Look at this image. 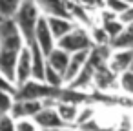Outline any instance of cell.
Returning <instances> with one entry per match:
<instances>
[{
    "label": "cell",
    "mask_w": 133,
    "mask_h": 131,
    "mask_svg": "<svg viewBox=\"0 0 133 131\" xmlns=\"http://www.w3.org/2000/svg\"><path fill=\"white\" fill-rule=\"evenodd\" d=\"M35 124L40 127V129H53V127H62V126H68L62 116L58 115L57 107L55 106H44L35 116H33Z\"/></svg>",
    "instance_id": "8"
},
{
    "label": "cell",
    "mask_w": 133,
    "mask_h": 131,
    "mask_svg": "<svg viewBox=\"0 0 133 131\" xmlns=\"http://www.w3.org/2000/svg\"><path fill=\"white\" fill-rule=\"evenodd\" d=\"M89 55H91V49H86V51H77V53H71V60H69V66H68V71L64 75V80H66V86H69L77 77L78 73L86 67L88 60H89Z\"/></svg>",
    "instance_id": "9"
},
{
    "label": "cell",
    "mask_w": 133,
    "mask_h": 131,
    "mask_svg": "<svg viewBox=\"0 0 133 131\" xmlns=\"http://www.w3.org/2000/svg\"><path fill=\"white\" fill-rule=\"evenodd\" d=\"M131 62H133V47H118L111 51L108 58V67L115 75H120L129 69Z\"/></svg>",
    "instance_id": "7"
},
{
    "label": "cell",
    "mask_w": 133,
    "mask_h": 131,
    "mask_svg": "<svg viewBox=\"0 0 133 131\" xmlns=\"http://www.w3.org/2000/svg\"><path fill=\"white\" fill-rule=\"evenodd\" d=\"M33 42H37V44L42 47V51H44L46 55H49V53L57 47V38H55V35H53V31H51V27H49V22H48V17H46V15H42L40 20H38V24H37L35 40H33Z\"/></svg>",
    "instance_id": "5"
},
{
    "label": "cell",
    "mask_w": 133,
    "mask_h": 131,
    "mask_svg": "<svg viewBox=\"0 0 133 131\" xmlns=\"http://www.w3.org/2000/svg\"><path fill=\"white\" fill-rule=\"evenodd\" d=\"M93 84H95L98 89H109V87H113L115 84H118V75H115V73L108 67V64H102V66H98L97 71H95Z\"/></svg>",
    "instance_id": "12"
},
{
    "label": "cell",
    "mask_w": 133,
    "mask_h": 131,
    "mask_svg": "<svg viewBox=\"0 0 133 131\" xmlns=\"http://www.w3.org/2000/svg\"><path fill=\"white\" fill-rule=\"evenodd\" d=\"M104 8L108 11L115 13V15H122L129 8V4L126 2V0H104Z\"/></svg>",
    "instance_id": "21"
},
{
    "label": "cell",
    "mask_w": 133,
    "mask_h": 131,
    "mask_svg": "<svg viewBox=\"0 0 133 131\" xmlns=\"http://www.w3.org/2000/svg\"><path fill=\"white\" fill-rule=\"evenodd\" d=\"M91 37H93V42H95V46H104V44H111V37H109V33L102 27V26H98V27H93L91 29Z\"/></svg>",
    "instance_id": "19"
},
{
    "label": "cell",
    "mask_w": 133,
    "mask_h": 131,
    "mask_svg": "<svg viewBox=\"0 0 133 131\" xmlns=\"http://www.w3.org/2000/svg\"><path fill=\"white\" fill-rule=\"evenodd\" d=\"M62 89L58 87H51L48 86L46 82H40V80H28L24 82L22 86H17V93H15V98L17 100H49V98H58Z\"/></svg>",
    "instance_id": "3"
},
{
    "label": "cell",
    "mask_w": 133,
    "mask_h": 131,
    "mask_svg": "<svg viewBox=\"0 0 133 131\" xmlns=\"http://www.w3.org/2000/svg\"><path fill=\"white\" fill-rule=\"evenodd\" d=\"M129 71H133V62H131V66H129Z\"/></svg>",
    "instance_id": "29"
},
{
    "label": "cell",
    "mask_w": 133,
    "mask_h": 131,
    "mask_svg": "<svg viewBox=\"0 0 133 131\" xmlns=\"http://www.w3.org/2000/svg\"><path fill=\"white\" fill-rule=\"evenodd\" d=\"M42 131H77L73 126H62V127H53V129H42Z\"/></svg>",
    "instance_id": "28"
},
{
    "label": "cell",
    "mask_w": 133,
    "mask_h": 131,
    "mask_svg": "<svg viewBox=\"0 0 133 131\" xmlns=\"http://www.w3.org/2000/svg\"><path fill=\"white\" fill-rule=\"evenodd\" d=\"M91 120H93V107H84V109H80L75 126H84V124H88Z\"/></svg>",
    "instance_id": "24"
},
{
    "label": "cell",
    "mask_w": 133,
    "mask_h": 131,
    "mask_svg": "<svg viewBox=\"0 0 133 131\" xmlns=\"http://www.w3.org/2000/svg\"><path fill=\"white\" fill-rule=\"evenodd\" d=\"M26 44L28 42L22 37L13 18L0 20V71L13 82H15V67H17L20 51L24 49Z\"/></svg>",
    "instance_id": "1"
},
{
    "label": "cell",
    "mask_w": 133,
    "mask_h": 131,
    "mask_svg": "<svg viewBox=\"0 0 133 131\" xmlns=\"http://www.w3.org/2000/svg\"><path fill=\"white\" fill-rule=\"evenodd\" d=\"M44 82H46L48 86H51V87H58V89H62V87L66 86L64 75L58 73V71H57L53 66H49V64H48V67H46V78H44Z\"/></svg>",
    "instance_id": "17"
},
{
    "label": "cell",
    "mask_w": 133,
    "mask_h": 131,
    "mask_svg": "<svg viewBox=\"0 0 133 131\" xmlns=\"http://www.w3.org/2000/svg\"><path fill=\"white\" fill-rule=\"evenodd\" d=\"M58 47L66 49L68 53H77V51H86V49H93L95 42L91 37V31H86L80 26H75L73 31H69L66 37H62L57 42Z\"/></svg>",
    "instance_id": "4"
},
{
    "label": "cell",
    "mask_w": 133,
    "mask_h": 131,
    "mask_svg": "<svg viewBox=\"0 0 133 131\" xmlns=\"http://www.w3.org/2000/svg\"><path fill=\"white\" fill-rule=\"evenodd\" d=\"M118 18H120L126 26H128V24H133V6H129L122 15H118Z\"/></svg>",
    "instance_id": "26"
},
{
    "label": "cell",
    "mask_w": 133,
    "mask_h": 131,
    "mask_svg": "<svg viewBox=\"0 0 133 131\" xmlns=\"http://www.w3.org/2000/svg\"><path fill=\"white\" fill-rule=\"evenodd\" d=\"M77 4H80V6H84L86 9L88 8H93V6H98L100 4V0H75Z\"/></svg>",
    "instance_id": "27"
},
{
    "label": "cell",
    "mask_w": 133,
    "mask_h": 131,
    "mask_svg": "<svg viewBox=\"0 0 133 131\" xmlns=\"http://www.w3.org/2000/svg\"><path fill=\"white\" fill-rule=\"evenodd\" d=\"M118 86L124 93L128 95H133V71H124L118 75Z\"/></svg>",
    "instance_id": "20"
},
{
    "label": "cell",
    "mask_w": 133,
    "mask_h": 131,
    "mask_svg": "<svg viewBox=\"0 0 133 131\" xmlns=\"http://www.w3.org/2000/svg\"><path fill=\"white\" fill-rule=\"evenodd\" d=\"M15 106V93L0 89V115H11Z\"/></svg>",
    "instance_id": "18"
},
{
    "label": "cell",
    "mask_w": 133,
    "mask_h": 131,
    "mask_svg": "<svg viewBox=\"0 0 133 131\" xmlns=\"http://www.w3.org/2000/svg\"><path fill=\"white\" fill-rule=\"evenodd\" d=\"M42 15L44 13H42V9H40L37 0H24L20 9L17 11L13 20L17 22L22 37L26 38L28 44H31L35 40V29H37V24H38Z\"/></svg>",
    "instance_id": "2"
},
{
    "label": "cell",
    "mask_w": 133,
    "mask_h": 131,
    "mask_svg": "<svg viewBox=\"0 0 133 131\" xmlns=\"http://www.w3.org/2000/svg\"><path fill=\"white\" fill-rule=\"evenodd\" d=\"M42 13L46 17H68L73 18L69 13V0H37Z\"/></svg>",
    "instance_id": "11"
},
{
    "label": "cell",
    "mask_w": 133,
    "mask_h": 131,
    "mask_svg": "<svg viewBox=\"0 0 133 131\" xmlns=\"http://www.w3.org/2000/svg\"><path fill=\"white\" fill-rule=\"evenodd\" d=\"M69 60H71V53H68L66 49H62V47H58V46L48 55V64L53 66V67H55L58 73H62V75H66L68 66H69Z\"/></svg>",
    "instance_id": "14"
},
{
    "label": "cell",
    "mask_w": 133,
    "mask_h": 131,
    "mask_svg": "<svg viewBox=\"0 0 133 131\" xmlns=\"http://www.w3.org/2000/svg\"><path fill=\"white\" fill-rule=\"evenodd\" d=\"M48 22H49V27L57 38V42L66 37L69 31L75 29V20L73 18H68V17H48Z\"/></svg>",
    "instance_id": "13"
},
{
    "label": "cell",
    "mask_w": 133,
    "mask_h": 131,
    "mask_svg": "<svg viewBox=\"0 0 133 131\" xmlns=\"http://www.w3.org/2000/svg\"><path fill=\"white\" fill-rule=\"evenodd\" d=\"M0 89L4 91H11V93H17V84L13 80H9L2 71H0Z\"/></svg>",
    "instance_id": "25"
},
{
    "label": "cell",
    "mask_w": 133,
    "mask_h": 131,
    "mask_svg": "<svg viewBox=\"0 0 133 131\" xmlns=\"http://www.w3.org/2000/svg\"><path fill=\"white\" fill-rule=\"evenodd\" d=\"M42 107H44V102H42V100H17V98H15V106H13L11 116H13L15 120H20V118H33Z\"/></svg>",
    "instance_id": "10"
},
{
    "label": "cell",
    "mask_w": 133,
    "mask_h": 131,
    "mask_svg": "<svg viewBox=\"0 0 133 131\" xmlns=\"http://www.w3.org/2000/svg\"><path fill=\"white\" fill-rule=\"evenodd\" d=\"M33 78V58H31V47L29 44L24 46V49L20 51L17 67H15V84L22 86L24 82Z\"/></svg>",
    "instance_id": "6"
},
{
    "label": "cell",
    "mask_w": 133,
    "mask_h": 131,
    "mask_svg": "<svg viewBox=\"0 0 133 131\" xmlns=\"http://www.w3.org/2000/svg\"><path fill=\"white\" fill-rule=\"evenodd\" d=\"M24 0H0V18H15Z\"/></svg>",
    "instance_id": "16"
},
{
    "label": "cell",
    "mask_w": 133,
    "mask_h": 131,
    "mask_svg": "<svg viewBox=\"0 0 133 131\" xmlns=\"http://www.w3.org/2000/svg\"><path fill=\"white\" fill-rule=\"evenodd\" d=\"M0 131H17V120L11 115H0Z\"/></svg>",
    "instance_id": "22"
},
{
    "label": "cell",
    "mask_w": 133,
    "mask_h": 131,
    "mask_svg": "<svg viewBox=\"0 0 133 131\" xmlns=\"http://www.w3.org/2000/svg\"><path fill=\"white\" fill-rule=\"evenodd\" d=\"M55 107H57L58 115L62 116V120H64L68 126H75L77 116H78V113H80V109H78V106H77V104H73V102H62V100H57Z\"/></svg>",
    "instance_id": "15"
},
{
    "label": "cell",
    "mask_w": 133,
    "mask_h": 131,
    "mask_svg": "<svg viewBox=\"0 0 133 131\" xmlns=\"http://www.w3.org/2000/svg\"><path fill=\"white\" fill-rule=\"evenodd\" d=\"M17 131H38V126L33 118H20L17 120Z\"/></svg>",
    "instance_id": "23"
},
{
    "label": "cell",
    "mask_w": 133,
    "mask_h": 131,
    "mask_svg": "<svg viewBox=\"0 0 133 131\" xmlns=\"http://www.w3.org/2000/svg\"><path fill=\"white\" fill-rule=\"evenodd\" d=\"M0 20H2V18H0Z\"/></svg>",
    "instance_id": "30"
}]
</instances>
